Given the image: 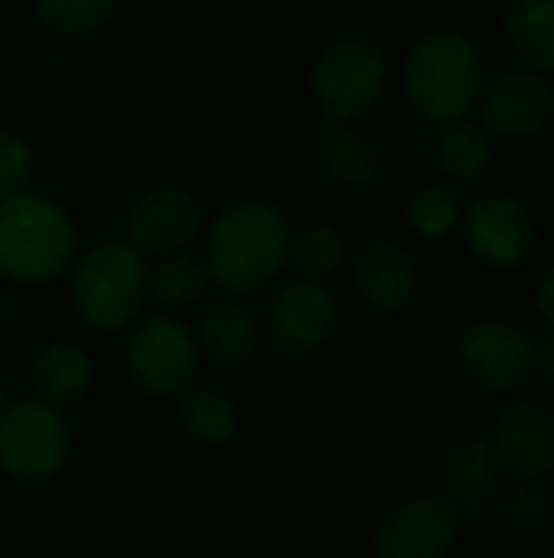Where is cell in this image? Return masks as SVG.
Wrapping results in <instances>:
<instances>
[{"mask_svg": "<svg viewBox=\"0 0 554 558\" xmlns=\"http://www.w3.org/2000/svg\"><path fill=\"white\" fill-rule=\"evenodd\" d=\"M291 258V226L274 203L245 199L222 209L206 235V268L232 294L271 284Z\"/></svg>", "mask_w": 554, "mask_h": 558, "instance_id": "6da1fadb", "label": "cell"}, {"mask_svg": "<svg viewBox=\"0 0 554 558\" xmlns=\"http://www.w3.org/2000/svg\"><path fill=\"white\" fill-rule=\"evenodd\" d=\"M405 92L431 121H460L483 95V59L460 29L421 36L405 59Z\"/></svg>", "mask_w": 554, "mask_h": 558, "instance_id": "7a4b0ae2", "label": "cell"}, {"mask_svg": "<svg viewBox=\"0 0 554 558\" xmlns=\"http://www.w3.org/2000/svg\"><path fill=\"white\" fill-rule=\"evenodd\" d=\"M75 255L69 213L33 190L0 196V275L13 281H49Z\"/></svg>", "mask_w": 554, "mask_h": 558, "instance_id": "3957f363", "label": "cell"}, {"mask_svg": "<svg viewBox=\"0 0 554 558\" xmlns=\"http://www.w3.org/2000/svg\"><path fill=\"white\" fill-rule=\"evenodd\" d=\"M147 262L134 242L111 239L85 252L72 275V304L98 330H121L147 294Z\"/></svg>", "mask_w": 554, "mask_h": 558, "instance_id": "277c9868", "label": "cell"}, {"mask_svg": "<svg viewBox=\"0 0 554 558\" xmlns=\"http://www.w3.org/2000/svg\"><path fill=\"white\" fill-rule=\"evenodd\" d=\"M72 432L62 409L20 399L0 409V468L16 481H46L69 461Z\"/></svg>", "mask_w": 554, "mask_h": 558, "instance_id": "5b68a950", "label": "cell"}, {"mask_svg": "<svg viewBox=\"0 0 554 558\" xmlns=\"http://www.w3.org/2000/svg\"><path fill=\"white\" fill-rule=\"evenodd\" d=\"M389 62L385 52L369 39H340L313 65V98L330 121L362 118L385 92Z\"/></svg>", "mask_w": 554, "mask_h": 558, "instance_id": "8992f818", "label": "cell"}, {"mask_svg": "<svg viewBox=\"0 0 554 558\" xmlns=\"http://www.w3.org/2000/svg\"><path fill=\"white\" fill-rule=\"evenodd\" d=\"M127 376L153 396L183 392L199 369V347L189 327L176 317H147L127 340L124 350Z\"/></svg>", "mask_w": 554, "mask_h": 558, "instance_id": "52a82bcc", "label": "cell"}, {"mask_svg": "<svg viewBox=\"0 0 554 558\" xmlns=\"http://www.w3.org/2000/svg\"><path fill=\"white\" fill-rule=\"evenodd\" d=\"M460 363L467 376L490 392H513L535 373L532 340L503 320H480L460 337Z\"/></svg>", "mask_w": 554, "mask_h": 558, "instance_id": "ba28073f", "label": "cell"}, {"mask_svg": "<svg viewBox=\"0 0 554 558\" xmlns=\"http://www.w3.org/2000/svg\"><path fill=\"white\" fill-rule=\"evenodd\" d=\"M464 232L470 252L493 265V268H519L532 258L535 252V219L532 213L513 199V196H480L467 216H464Z\"/></svg>", "mask_w": 554, "mask_h": 558, "instance_id": "9c48e42d", "label": "cell"}, {"mask_svg": "<svg viewBox=\"0 0 554 558\" xmlns=\"http://www.w3.org/2000/svg\"><path fill=\"white\" fill-rule=\"evenodd\" d=\"M454 543L457 507L438 497H415L382 520L376 558H447Z\"/></svg>", "mask_w": 554, "mask_h": 558, "instance_id": "30bf717a", "label": "cell"}, {"mask_svg": "<svg viewBox=\"0 0 554 558\" xmlns=\"http://www.w3.org/2000/svg\"><path fill=\"white\" fill-rule=\"evenodd\" d=\"M268 330L284 353H313L336 330V301L320 281H297L274 298Z\"/></svg>", "mask_w": 554, "mask_h": 558, "instance_id": "8fae6325", "label": "cell"}, {"mask_svg": "<svg viewBox=\"0 0 554 558\" xmlns=\"http://www.w3.org/2000/svg\"><path fill=\"white\" fill-rule=\"evenodd\" d=\"M483 121L500 137H532L554 111V92L542 72H503L480 95Z\"/></svg>", "mask_w": 554, "mask_h": 558, "instance_id": "7c38bea8", "label": "cell"}, {"mask_svg": "<svg viewBox=\"0 0 554 558\" xmlns=\"http://www.w3.org/2000/svg\"><path fill=\"white\" fill-rule=\"evenodd\" d=\"M127 232L140 252L173 255L199 239L202 209L189 193L160 186V190L144 193L134 203V209L127 216Z\"/></svg>", "mask_w": 554, "mask_h": 558, "instance_id": "4fadbf2b", "label": "cell"}, {"mask_svg": "<svg viewBox=\"0 0 554 558\" xmlns=\"http://www.w3.org/2000/svg\"><path fill=\"white\" fill-rule=\"evenodd\" d=\"M493 448L503 468H513L526 481H542L554 471V415L535 402L503 409Z\"/></svg>", "mask_w": 554, "mask_h": 558, "instance_id": "5bb4252c", "label": "cell"}, {"mask_svg": "<svg viewBox=\"0 0 554 558\" xmlns=\"http://www.w3.org/2000/svg\"><path fill=\"white\" fill-rule=\"evenodd\" d=\"M415 265L405 248L376 242L356 258V288L376 311H402L415 298Z\"/></svg>", "mask_w": 554, "mask_h": 558, "instance_id": "9a60e30c", "label": "cell"}, {"mask_svg": "<svg viewBox=\"0 0 554 558\" xmlns=\"http://www.w3.org/2000/svg\"><path fill=\"white\" fill-rule=\"evenodd\" d=\"M199 343L222 366H242L258 353L261 327L238 301H212L199 317Z\"/></svg>", "mask_w": 554, "mask_h": 558, "instance_id": "2e32d148", "label": "cell"}, {"mask_svg": "<svg viewBox=\"0 0 554 558\" xmlns=\"http://www.w3.org/2000/svg\"><path fill=\"white\" fill-rule=\"evenodd\" d=\"M503 481V461L490 441H464L444 461V487L460 510L480 507Z\"/></svg>", "mask_w": 554, "mask_h": 558, "instance_id": "e0dca14e", "label": "cell"}, {"mask_svg": "<svg viewBox=\"0 0 554 558\" xmlns=\"http://www.w3.org/2000/svg\"><path fill=\"white\" fill-rule=\"evenodd\" d=\"M91 379H95V366L88 353L75 343L46 347L33 366V383H36L39 399L56 409L82 402L91 389Z\"/></svg>", "mask_w": 554, "mask_h": 558, "instance_id": "ac0fdd59", "label": "cell"}, {"mask_svg": "<svg viewBox=\"0 0 554 558\" xmlns=\"http://www.w3.org/2000/svg\"><path fill=\"white\" fill-rule=\"evenodd\" d=\"M320 160L327 167V173L343 183V186H353V190H362V186H372L376 177H379V150L376 144L359 134L356 128L343 124V121H333L323 128L320 134Z\"/></svg>", "mask_w": 554, "mask_h": 558, "instance_id": "d6986e66", "label": "cell"}, {"mask_svg": "<svg viewBox=\"0 0 554 558\" xmlns=\"http://www.w3.org/2000/svg\"><path fill=\"white\" fill-rule=\"evenodd\" d=\"M503 29L522 62L535 72H554V0H513Z\"/></svg>", "mask_w": 554, "mask_h": 558, "instance_id": "ffe728a7", "label": "cell"}, {"mask_svg": "<svg viewBox=\"0 0 554 558\" xmlns=\"http://www.w3.org/2000/svg\"><path fill=\"white\" fill-rule=\"evenodd\" d=\"M209 268L206 262H196L189 255H167L147 278V288L153 291V298L160 304H167L170 311H186L196 301H202L206 288H209Z\"/></svg>", "mask_w": 554, "mask_h": 558, "instance_id": "44dd1931", "label": "cell"}, {"mask_svg": "<svg viewBox=\"0 0 554 558\" xmlns=\"http://www.w3.org/2000/svg\"><path fill=\"white\" fill-rule=\"evenodd\" d=\"M490 154L487 131L467 121H451L438 137V163L454 180H477L490 167Z\"/></svg>", "mask_w": 554, "mask_h": 558, "instance_id": "7402d4cb", "label": "cell"}, {"mask_svg": "<svg viewBox=\"0 0 554 558\" xmlns=\"http://www.w3.org/2000/svg\"><path fill=\"white\" fill-rule=\"evenodd\" d=\"M180 422L199 445H225L235 435V405L212 389H193L180 402Z\"/></svg>", "mask_w": 554, "mask_h": 558, "instance_id": "603a6c76", "label": "cell"}, {"mask_svg": "<svg viewBox=\"0 0 554 558\" xmlns=\"http://www.w3.org/2000/svg\"><path fill=\"white\" fill-rule=\"evenodd\" d=\"M291 262L297 271L310 281L333 278L346 262V245L336 229L330 226H310L297 239H291Z\"/></svg>", "mask_w": 554, "mask_h": 558, "instance_id": "cb8c5ba5", "label": "cell"}, {"mask_svg": "<svg viewBox=\"0 0 554 558\" xmlns=\"http://www.w3.org/2000/svg\"><path fill=\"white\" fill-rule=\"evenodd\" d=\"M464 203L454 190L447 186H424L411 196L408 203V222L418 235L441 239L460 222Z\"/></svg>", "mask_w": 554, "mask_h": 558, "instance_id": "d4e9b609", "label": "cell"}, {"mask_svg": "<svg viewBox=\"0 0 554 558\" xmlns=\"http://www.w3.org/2000/svg\"><path fill=\"white\" fill-rule=\"evenodd\" d=\"M118 0H36L39 20L65 36L91 33L114 13Z\"/></svg>", "mask_w": 554, "mask_h": 558, "instance_id": "484cf974", "label": "cell"}, {"mask_svg": "<svg viewBox=\"0 0 554 558\" xmlns=\"http://www.w3.org/2000/svg\"><path fill=\"white\" fill-rule=\"evenodd\" d=\"M33 177V157L23 137L0 128V196L26 190Z\"/></svg>", "mask_w": 554, "mask_h": 558, "instance_id": "4316f807", "label": "cell"}, {"mask_svg": "<svg viewBox=\"0 0 554 558\" xmlns=\"http://www.w3.org/2000/svg\"><path fill=\"white\" fill-rule=\"evenodd\" d=\"M506 520L519 530H532L545 520V494L535 481L519 484L506 500Z\"/></svg>", "mask_w": 554, "mask_h": 558, "instance_id": "83f0119b", "label": "cell"}, {"mask_svg": "<svg viewBox=\"0 0 554 558\" xmlns=\"http://www.w3.org/2000/svg\"><path fill=\"white\" fill-rule=\"evenodd\" d=\"M535 304H539V314L554 327V262L545 268V275H542V281H539Z\"/></svg>", "mask_w": 554, "mask_h": 558, "instance_id": "f1b7e54d", "label": "cell"}, {"mask_svg": "<svg viewBox=\"0 0 554 558\" xmlns=\"http://www.w3.org/2000/svg\"><path fill=\"white\" fill-rule=\"evenodd\" d=\"M535 366L542 369V376L554 383V337L542 343V350H535Z\"/></svg>", "mask_w": 554, "mask_h": 558, "instance_id": "f546056e", "label": "cell"}, {"mask_svg": "<svg viewBox=\"0 0 554 558\" xmlns=\"http://www.w3.org/2000/svg\"><path fill=\"white\" fill-rule=\"evenodd\" d=\"M3 399H7V389H3V379H0V409H3Z\"/></svg>", "mask_w": 554, "mask_h": 558, "instance_id": "4dcf8cb0", "label": "cell"}]
</instances>
